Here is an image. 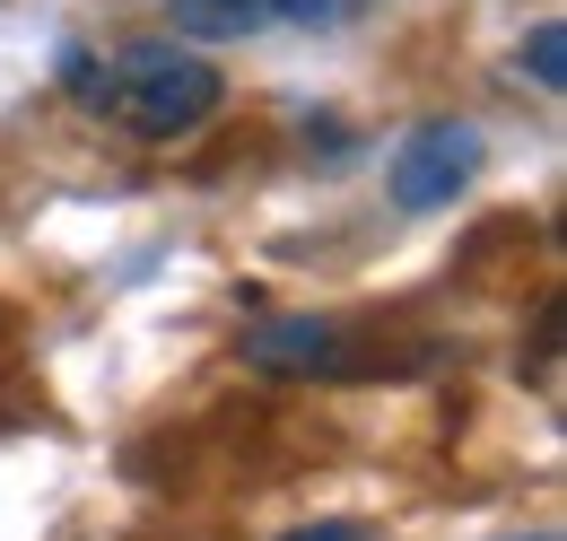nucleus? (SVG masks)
<instances>
[{"instance_id": "obj_1", "label": "nucleus", "mask_w": 567, "mask_h": 541, "mask_svg": "<svg viewBox=\"0 0 567 541\" xmlns=\"http://www.w3.org/2000/svg\"><path fill=\"white\" fill-rule=\"evenodd\" d=\"M62 79H71V96L87 114L123 123L132 140H193L218 114V96H227L218 62L193 53V44H175V35H141V44L105 53V62H96V53H71Z\"/></svg>"}, {"instance_id": "obj_2", "label": "nucleus", "mask_w": 567, "mask_h": 541, "mask_svg": "<svg viewBox=\"0 0 567 541\" xmlns=\"http://www.w3.org/2000/svg\"><path fill=\"white\" fill-rule=\"evenodd\" d=\"M472 175H481V132H472V123H454V114L420 123V132L384 157V193H393V210H411V218L454 210L463 193H472Z\"/></svg>"}, {"instance_id": "obj_3", "label": "nucleus", "mask_w": 567, "mask_h": 541, "mask_svg": "<svg viewBox=\"0 0 567 541\" xmlns=\"http://www.w3.org/2000/svg\"><path fill=\"white\" fill-rule=\"evenodd\" d=\"M245 367L271 385H341L358 376V333L332 315H262L245 333Z\"/></svg>"}, {"instance_id": "obj_4", "label": "nucleus", "mask_w": 567, "mask_h": 541, "mask_svg": "<svg viewBox=\"0 0 567 541\" xmlns=\"http://www.w3.org/2000/svg\"><path fill=\"white\" fill-rule=\"evenodd\" d=\"M184 35H210V44H236V35H262L280 27V0H166Z\"/></svg>"}, {"instance_id": "obj_5", "label": "nucleus", "mask_w": 567, "mask_h": 541, "mask_svg": "<svg viewBox=\"0 0 567 541\" xmlns=\"http://www.w3.org/2000/svg\"><path fill=\"white\" fill-rule=\"evenodd\" d=\"M524 70H533V88H550V96L567 88V27H559V18H542V27H533V44H524Z\"/></svg>"}, {"instance_id": "obj_6", "label": "nucleus", "mask_w": 567, "mask_h": 541, "mask_svg": "<svg viewBox=\"0 0 567 541\" xmlns=\"http://www.w3.org/2000/svg\"><path fill=\"white\" fill-rule=\"evenodd\" d=\"M280 541H375L367 524H297V533H280Z\"/></svg>"}]
</instances>
